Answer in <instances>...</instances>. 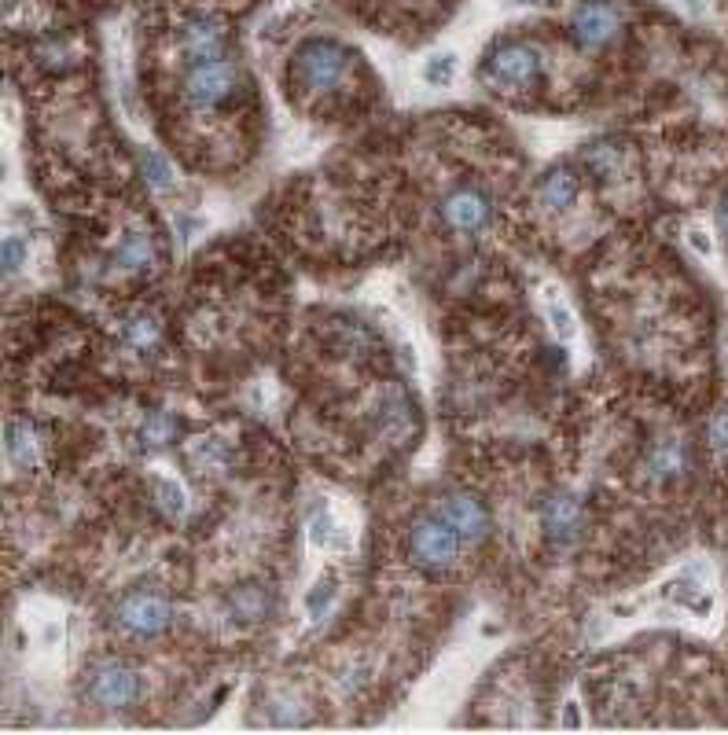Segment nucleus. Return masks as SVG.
Listing matches in <instances>:
<instances>
[{
	"instance_id": "nucleus-1",
	"label": "nucleus",
	"mask_w": 728,
	"mask_h": 735,
	"mask_svg": "<svg viewBox=\"0 0 728 735\" xmlns=\"http://www.w3.org/2000/svg\"><path fill=\"white\" fill-rule=\"evenodd\" d=\"M456 552H460V537L445 519H420L409 533V555L412 563L423 566V570H449L456 563Z\"/></svg>"
},
{
	"instance_id": "nucleus-2",
	"label": "nucleus",
	"mask_w": 728,
	"mask_h": 735,
	"mask_svg": "<svg viewBox=\"0 0 728 735\" xmlns=\"http://www.w3.org/2000/svg\"><path fill=\"white\" fill-rule=\"evenodd\" d=\"M236 67L228 59H206V63H195L184 78V100L192 103L195 111H206V107H217L225 100L228 92L236 89Z\"/></svg>"
},
{
	"instance_id": "nucleus-3",
	"label": "nucleus",
	"mask_w": 728,
	"mask_h": 735,
	"mask_svg": "<svg viewBox=\"0 0 728 735\" xmlns=\"http://www.w3.org/2000/svg\"><path fill=\"white\" fill-rule=\"evenodd\" d=\"M537 74H541V56L530 45H515V41L493 48L486 63V78L504 89H523Z\"/></svg>"
},
{
	"instance_id": "nucleus-4",
	"label": "nucleus",
	"mask_w": 728,
	"mask_h": 735,
	"mask_svg": "<svg viewBox=\"0 0 728 735\" xmlns=\"http://www.w3.org/2000/svg\"><path fill=\"white\" fill-rule=\"evenodd\" d=\"M295 67H298V78L306 81L309 89L324 92L342 78V70H346V52H342L335 41H306V45L298 48Z\"/></svg>"
},
{
	"instance_id": "nucleus-5",
	"label": "nucleus",
	"mask_w": 728,
	"mask_h": 735,
	"mask_svg": "<svg viewBox=\"0 0 728 735\" xmlns=\"http://www.w3.org/2000/svg\"><path fill=\"white\" fill-rule=\"evenodd\" d=\"M118 625L126 629L129 636H159L166 625H170L173 611L170 603L162 600V596H151V592H133L126 600L118 603V611H114Z\"/></svg>"
},
{
	"instance_id": "nucleus-6",
	"label": "nucleus",
	"mask_w": 728,
	"mask_h": 735,
	"mask_svg": "<svg viewBox=\"0 0 728 735\" xmlns=\"http://www.w3.org/2000/svg\"><path fill=\"white\" fill-rule=\"evenodd\" d=\"M89 695L100 702V706H111V710L129 706V702L140 695L137 669H129L126 662H100L89 677Z\"/></svg>"
},
{
	"instance_id": "nucleus-7",
	"label": "nucleus",
	"mask_w": 728,
	"mask_h": 735,
	"mask_svg": "<svg viewBox=\"0 0 728 735\" xmlns=\"http://www.w3.org/2000/svg\"><path fill=\"white\" fill-rule=\"evenodd\" d=\"M618 8H611L607 0H589V4H581L578 15H574V37H578V45L585 48H600L607 45L611 37L618 34Z\"/></svg>"
},
{
	"instance_id": "nucleus-8",
	"label": "nucleus",
	"mask_w": 728,
	"mask_h": 735,
	"mask_svg": "<svg viewBox=\"0 0 728 735\" xmlns=\"http://www.w3.org/2000/svg\"><path fill=\"white\" fill-rule=\"evenodd\" d=\"M442 519L456 530L460 541H482L486 530H490V515L482 508V500L467 497V493H449L442 497Z\"/></svg>"
},
{
	"instance_id": "nucleus-9",
	"label": "nucleus",
	"mask_w": 728,
	"mask_h": 735,
	"mask_svg": "<svg viewBox=\"0 0 728 735\" xmlns=\"http://www.w3.org/2000/svg\"><path fill=\"white\" fill-rule=\"evenodd\" d=\"M442 214H445V221L453 228H460V232H475V228H482L486 225V217H490V199L482 192H475V188H460V192H453L442 203Z\"/></svg>"
},
{
	"instance_id": "nucleus-10",
	"label": "nucleus",
	"mask_w": 728,
	"mask_h": 735,
	"mask_svg": "<svg viewBox=\"0 0 728 735\" xmlns=\"http://www.w3.org/2000/svg\"><path fill=\"white\" fill-rule=\"evenodd\" d=\"M181 48L195 63H206V59H221V48H225V30L214 19H188L181 30Z\"/></svg>"
},
{
	"instance_id": "nucleus-11",
	"label": "nucleus",
	"mask_w": 728,
	"mask_h": 735,
	"mask_svg": "<svg viewBox=\"0 0 728 735\" xmlns=\"http://www.w3.org/2000/svg\"><path fill=\"white\" fill-rule=\"evenodd\" d=\"M541 519H545V530L552 533V541L567 544L578 537L581 530V508L578 500L567 497V493H556V497L545 500V508H541Z\"/></svg>"
},
{
	"instance_id": "nucleus-12",
	"label": "nucleus",
	"mask_w": 728,
	"mask_h": 735,
	"mask_svg": "<svg viewBox=\"0 0 728 735\" xmlns=\"http://www.w3.org/2000/svg\"><path fill=\"white\" fill-rule=\"evenodd\" d=\"M574 199H578V177L567 170L548 173L545 181H541V188H537V203L545 206V210H567Z\"/></svg>"
},
{
	"instance_id": "nucleus-13",
	"label": "nucleus",
	"mask_w": 728,
	"mask_h": 735,
	"mask_svg": "<svg viewBox=\"0 0 728 735\" xmlns=\"http://www.w3.org/2000/svg\"><path fill=\"white\" fill-rule=\"evenodd\" d=\"M122 335H126V342L133 346V350H155L162 339V324L159 317H151L148 309H137V313H129L126 320H122Z\"/></svg>"
},
{
	"instance_id": "nucleus-14",
	"label": "nucleus",
	"mask_w": 728,
	"mask_h": 735,
	"mask_svg": "<svg viewBox=\"0 0 728 735\" xmlns=\"http://www.w3.org/2000/svg\"><path fill=\"white\" fill-rule=\"evenodd\" d=\"M114 261L122 269H151L155 265V247H151L148 232H126L122 243L114 247Z\"/></svg>"
},
{
	"instance_id": "nucleus-15",
	"label": "nucleus",
	"mask_w": 728,
	"mask_h": 735,
	"mask_svg": "<svg viewBox=\"0 0 728 735\" xmlns=\"http://www.w3.org/2000/svg\"><path fill=\"white\" fill-rule=\"evenodd\" d=\"M37 453H41V445H37V430L30 427L26 419H12V423H8V456H12V464L34 467Z\"/></svg>"
},
{
	"instance_id": "nucleus-16",
	"label": "nucleus",
	"mask_w": 728,
	"mask_h": 735,
	"mask_svg": "<svg viewBox=\"0 0 728 735\" xmlns=\"http://www.w3.org/2000/svg\"><path fill=\"white\" fill-rule=\"evenodd\" d=\"M648 471L655 478H677L684 471V445L677 438H662L651 445Z\"/></svg>"
},
{
	"instance_id": "nucleus-17",
	"label": "nucleus",
	"mask_w": 728,
	"mask_h": 735,
	"mask_svg": "<svg viewBox=\"0 0 728 735\" xmlns=\"http://www.w3.org/2000/svg\"><path fill=\"white\" fill-rule=\"evenodd\" d=\"M228 607H232V614H236L239 622H258V618L269 614V596H265V588L247 585V588H236V592H232Z\"/></svg>"
},
{
	"instance_id": "nucleus-18",
	"label": "nucleus",
	"mask_w": 728,
	"mask_h": 735,
	"mask_svg": "<svg viewBox=\"0 0 728 735\" xmlns=\"http://www.w3.org/2000/svg\"><path fill=\"white\" fill-rule=\"evenodd\" d=\"M140 162V173L148 177V184H155V188H170L173 184V170H170V162L162 159L159 151H151V147H144L137 155Z\"/></svg>"
},
{
	"instance_id": "nucleus-19",
	"label": "nucleus",
	"mask_w": 728,
	"mask_h": 735,
	"mask_svg": "<svg viewBox=\"0 0 728 735\" xmlns=\"http://www.w3.org/2000/svg\"><path fill=\"white\" fill-rule=\"evenodd\" d=\"M339 526H335V519H331L328 504H317V511H313V541L320 544V548H342V533H335Z\"/></svg>"
},
{
	"instance_id": "nucleus-20",
	"label": "nucleus",
	"mask_w": 728,
	"mask_h": 735,
	"mask_svg": "<svg viewBox=\"0 0 728 735\" xmlns=\"http://www.w3.org/2000/svg\"><path fill=\"white\" fill-rule=\"evenodd\" d=\"M140 438H144V445L148 449H159V445H166V441L173 438V419L166 416V412H155V416L144 419V427H140Z\"/></svg>"
},
{
	"instance_id": "nucleus-21",
	"label": "nucleus",
	"mask_w": 728,
	"mask_h": 735,
	"mask_svg": "<svg viewBox=\"0 0 728 735\" xmlns=\"http://www.w3.org/2000/svg\"><path fill=\"white\" fill-rule=\"evenodd\" d=\"M456 74V56L453 52H442V56H431L423 63V81H431V85H449Z\"/></svg>"
},
{
	"instance_id": "nucleus-22",
	"label": "nucleus",
	"mask_w": 728,
	"mask_h": 735,
	"mask_svg": "<svg viewBox=\"0 0 728 735\" xmlns=\"http://www.w3.org/2000/svg\"><path fill=\"white\" fill-rule=\"evenodd\" d=\"M151 486H155V493H159L162 511H170L173 519H177V515H181V511H184V493H181V486H177V482H166V478H155Z\"/></svg>"
},
{
	"instance_id": "nucleus-23",
	"label": "nucleus",
	"mask_w": 728,
	"mask_h": 735,
	"mask_svg": "<svg viewBox=\"0 0 728 735\" xmlns=\"http://www.w3.org/2000/svg\"><path fill=\"white\" fill-rule=\"evenodd\" d=\"M331 600H335V577H324V581L309 592V600H306L309 614H313V618H324L328 607H331Z\"/></svg>"
},
{
	"instance_id": "nucleus-24",
	"label": "nucleus",
	"mask_w": 728,
	"mask_h": 735,
	"mask_svg": "<svg viewBox=\"0 0 728 735\" xmlns=\"http://www.w3.org/2000/svg\"><path fill=\"white\" fill-rule=\"evenodd\" d=\"M548 313H552V324H556V335L563 342L574 339V313H570L559 298H548Z\"/></svg>"
},
{
	"instance_id": "nucleus-25",
	"label": "nucleus",
	"mask_w": 728,
	"mask_h": 735,
	"mask_svg": "<svg viewBox=\"0 0 728 735\" xmlns=\"http://www.w3.org/2000/svg\"><path fill=\"white\" fill-rule=\"evenodd\" d=\"M710 445H714L717 453H728V408H721L710 419Z\"/></svg>"
},
{
	"instance_id": "nucleus-26",
	"label": "nucleus",
	"mask_w": 728,
	"mask_h": 735,
	"mask_svg": "<svg viewBox=\"0 0 728 735\" xmlns=\"http://www.w3.org/2000/svg\"><path fill=\"white\" fill-rule=\"evenodd\" d=\"M23 261H26L23 243H19V239H4V272H8V276H15Z\"/></svg>"
},
{
	"instance_id": "nucleus-27",
	"label": "nucleus",
	"mask_w": 728,
	"mask_h": 735,
	"mask_svg": "<svg viewBox=\"0 0 728 735\" xmlns=\"http://www.w3.org/2000/svg\"><path fill=\"white\" fill-rule=\"evenodd\" d=\"M688 243H692L695 254H703V258H714V239L706 236L703 228H688Z\"/></svg>"
},
{
	"instance_id": "nucleus-28",
	"label": "nucleus",
	"mask_w": 728,
	"mask_h": 735,
	"mask_svg": "<svg viewBox=\"0 0 728 735\" xmlns=\"http://www.w3.org/2000/svg\"><path fill=\"white\" fill-rule=\"evenodd\" d=\"M673 8H681L688 19H706V15H710V4H706V0H673Z\"/></svg>"
},
{
	"instance_id": "nucleus-29",
	"label": "nucleus",
	"mask_w": 728,
	"mask_h": 735,
	"mask_svg": "<svg viewBox=\"0 0 728 735\" xmlns=\"http://www.w3.org/2000/svg\"><path fill=\"white\" fill-rule=\"evenodd\" d=\"M563 724H567V728H578V724H581V717H578V706H574V702H567V713H563Z\"/></svg>"
},
{
	"instance_id": "nucleus-30",
	"label": "nucleus",
	"mask_w": 728,
	"mask_h": 735,
	"mask_svg": "<svg viewBox=\"0 0 728 735\" xmlns=\"http://www.w3.org/2000/svg\"><path fill=\"white\" fill-rule=\"evenodd\" d=\"M717 225H721V232H728V199L717 206Z\"/></svg>"
},
{
	"instance_id": "nucleus-31",
	"label": "nucleus",
	"mask_w": 728,
	"mask_h": 735,
	"mask_svg": "<svg viewBox=\"0 0 728 735\" xmlns=\"http://www.w3.org/2000/svg\"><path fill=\"white\" fill-rule=\"evenodd\" d=\"M526 4H552V0H526Z\"/></svg>"
},
{
	"instance_id": "nucleus-32",
	"label": "nucleus",
	"mask_w": 728,
	"mask_h": 735,
	"mask_svg": "<svg viewBox=\"0 0 728 735\" xmlns=\"http://www.w3.org/2000/svg\"><path fill=\"white\" fill-rule=\"evenodd\" d=\"M725 368H728V357H725Z\"/></svg>"
}]
</instances>
